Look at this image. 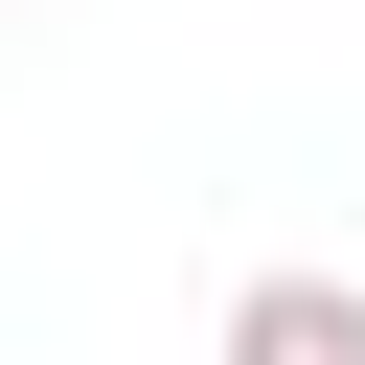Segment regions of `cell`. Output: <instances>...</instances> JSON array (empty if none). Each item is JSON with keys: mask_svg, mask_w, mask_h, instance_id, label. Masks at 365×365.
<instances>
[{"mask_svg": "<svg viewBox=\"0 0 365 365\" xmlns=\"http://www.w3.org/2000/svg\"><path fill=\"white\" fill-rule=\"evenodd\" d=\"M205 365H365V274H319V251H274L251 297H228V342Z\"/></svg>", "mask_w": 365, "mask_h": 365, "instance_id": "cell-1", "label": "cell"}]
</instances>
